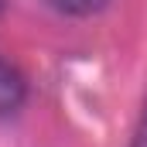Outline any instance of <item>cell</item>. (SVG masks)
Here are the masks:
<instances>
[{"instance_id": "1", "label": "cell", "mask_w": 147, "mask_h": 147, "mask_svg": "<svg viewBox=\"0 0 147 147\" xmlns=\"http://www.w3.org/2000/svg\"><path fill=\"white\" fill-rule=\"evenodd\" d=\"M28 99V82L17 65H10L7 58H0V116H10L24 106Z\"/></svg>"}, {"instance_id": "2", "label": "cell", "mask_w": 147, "mask_h": 147, "mask_svg": "<svg viewBox=\"0 0 147 147\" xmlns=\"http://www.w3.org/2000/svg\"><path fill=\"white\" fill-rule=\"evenodd\" d=\"M48 3L65 17H92L110 7V0H48Z\"/></svg>"}, {"instance_id": "3", "label": "cell", "mask_w": 147, "mask_h": 147, "mask_svg": "<svg viewBox=\"0 0 147 147\" xmlns=\"http://www.w3.org/2000/svg\"><path fill=\"white\" fill-rule=\"evenodd\" d=\"M130 147H147V113L140 116V127H137V134H134Z\"/></svg>"}, {"instance_id": "4", "label": "cell", "mask_w": 147, "mask_h": 147, "mask_svg": "<svg viewBox=\"0 0 147 147\" xmlns=\"http://www.w3.org/2000/svg\"><path fill=\"white\" fill-rule=\"evenodd\" d=\"M3 7H7V0H0V14H3Z\"/></svg>"}, {"instance_id": "5", "label": "cell", "mask_w": 147, "mask_h": 147, "mask_svg": "<svg viewBox=\"0 0 147 147\" xmlns=\"http://www.w3.org/2000/svg\"><path fill=\"white\" fill-rule=\"evenodd\" d=\"M144 113H147V103H144Z\"/></svg>"}]
</instances>
